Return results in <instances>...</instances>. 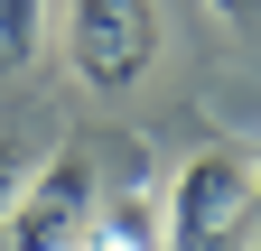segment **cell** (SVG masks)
<instances>
[{
    "label": "cell",
    "instance_id": "7",
    "mask_svg": "<svg viewBox=\"0 0 261 251\" xmlns=\"http://www.w3.org/2000/svg\"><path fill=\"white\" fill-rule=\"evenodd\" d=\"M205 10H215L224 28H243V38H261V0H205Z\"/></svg>",
    "mask_w": 261,
    "mask_h": 251
},
{
    "label": "cell",
    "instance_id": "5",
    "mask_svg": "<svg viewBox=\"0 0 261 251\" xmlns=\"http://www.w3.org/2000/svg\"><path fill=\"white\" fill-rule=\"evenodd\" d=\"M38 56V0H0V75H19Z\"/></svg>",
    "mask_w": 261,
    "mask_h": 251
},
{
    "label": "cell",
    "instance_id": "6",
    "mask_svg": "<svg viewBox=\"0 0 261 251\" xmlns=\"http://www.w3.org/2000/svg\"><path fill=\"white\" fill-rule=\"evenodd\" d=\"M28 177H38V168H28V149L0 131V224H10V205H19V186H28Z\"/></svg>",
    "mask_w": 261,
    "mask_h": 251
},
{
    "label": "cell",
    "instance_id": "2",
    "mask_svg": "<svg viewBox=\"0 0 261 251\" xmlns=\"http://www.w3.org/2000/svg\"><path fill=\"white\" fill-rule=\"evenodd\" d=\"M65 56L84 93H130L159 66V0H75L65 10Z\"/></svg>",
    "mask_w": 261,
    "mask_h": 251
},
{
    "label": "cell",
    "instance_id": "8",
    "mask_svg": "<svg viewBox=\"0 0 261 251\" xmlns=\"http://www.w3.org/2000/svg\"><path fill=\"white\" fill-rule=\"evenodd\" d=\"M252 224H261V168H252Z\"/></svg>",
    "mask_w": 261,
    "mask_h": 251
},
{
    "label": "cell",
    "instance_id": "1",
    "mask_svg": "<svg viewBox=\"0 0 261 251\" xmlns=\"http://www.w3.org/2000/svg\"><path fill=\"white\" fill-rule=\"evenodd\" d=\"M252 233V168L233 149H196L159 205V251H243Z\"/></svg>",
    "mask_w": 261,
    "mask_h": 251
},
{
    "label": "cell",
    "instance_id": "4",
    "mask_svg": "<svg viewBox=\"0 0 261 251\" xmlns=\"http://www.w3.org/2000/svg\"><path fill=\"white\" fill-rule=\"evenodd\" d=\"M75 251H159V205L149 196H112V205H93V224Z\"/></svg>",
    "mask_w": 261,
    "mask_h": 251
},
{
    "label": "cell",
    "instance_id": "3",
    "mask_svg": "<svg viewBox=\"0 0 261 251\" xmlns=\"http://www.w3.org/2000/svg\"><path fill=\"white\" fill-rule=\"evenodd\" d=\"M93 149H56V159H38V177L19 186L10 224H0V242L10 251H75L84 224H93Z\"/></svg>",
    "mask_w": 261,
    "mask_h": 251
}]
</instances>
